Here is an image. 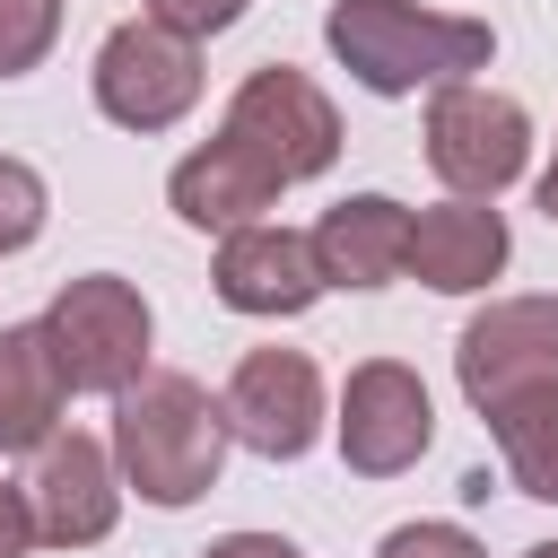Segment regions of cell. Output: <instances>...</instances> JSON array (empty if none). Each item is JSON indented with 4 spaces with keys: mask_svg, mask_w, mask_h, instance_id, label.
Instances as JSON below:
<instances>
[{
    "mask_svg": "<svg viewBox=\"0 0 558 558\" xmlns=\"http://www.w3.org/2000/svg\"><path fill=\"white\" fill-rule=\"evenodd\" d=\"M523 558H558V541H532V549H523Z\"/></svg>",
    "mask_w": 558,
    "mask_h": 558,
    "instance_id": "obj_24",
    "label": "cell"
},
{
    "mask_svg": "<svg viewBox=\"0 0 558 558\" xmlns=\"http://www.w3.org/2000/svg\"><path fill=\"white\" fill-rule=\"evenodd\" d=\"M253 0H140V17H157V26H174V35H227L235 17H244Z\"/></svg>",
    "mask_w": 558,
    "mask_h": 558,
    "instance_id": "obj_20",
    "label": "cell"
},
{
    "mask_svg": "<svg viewBox=\"0 0 558 558\" xmlns=\"http://www.w3.org/2000/svg\"><path fill=\"white\" fill-rule=\"evenodd\" d=\"M35 549V514H26V488L0 480V558H26Z\"/></svg>",
    "mask_w": 558,
    "mask_h": 558,
    "instance_id": "obj_22",
    "label": "cell"
},
{
    "mask_svg": "<svg viewBox=\"0 0 558 558\" xmlns=\"http://www.w3.org/2000/svg\"><path fill=\"white\" fill-rule=\"evenodd\" d=\"M113 471H122V488H140V506H192V497H209L218 488V471H227V410L209 401V384L201 375H140V384H122L113 392Z\"/></svg>",
    "mask_w": 558,
    "mask_h": 558,
    "instance_id": "obj_1",
    "label": "cell"
},
{
    "mask_svg": "<svg viewBox=\"0 0 558 558\" xmlns=\"http://www.w3.org/2000/svg\"><path fill=\"white\" fill-rule=\"evenodd\" d=\"M218 410H227V436L244 453L296 462L323 436V375H314L305 349H244L235 375H227V392H218Z\"/></svg>",
    "mask_w": 558,
    "mask_h": 558,
    "instance_id": "obj_9",
    "label": "cell"
},
{
    "mask_svg": "<svg viewBox=\"0 0 558 558\" xmlns=\"http://www.w3.org/2000/svg\"><path fill=\"white\" fill-rule=\"evenodd\" d=\"M488 436H497L506 480H514L523 497L558 506V392H532V401L497 410V418H488Z\"/></svg>",
    "mask_w": 558,
    "mask_h": 558,
    "instance_id": "obj_16",
    "label": "cell"
},
{
    "mask_svg": "<svg viewBox=\"0 0 558 558\" xmlns=\"http://www.w3.org/2000/svg\"><path fill=\"white\" fill-rule=\"evenodd\" d=\"M453 384L480 418L558 392V296H497L462 323L453 340Z\"/></svg>",
    "mask_w": 558,
    "mask_h": 558,
    "instance_id": "obj_6",
    "label": "cell"
},
{
    "mask_svg": "<svg viewBox=\"0 0 558 558\" xmlns=\"http://www.w3.org/2000/svg\"><path fill=\"white\" fill-rule=\"evenodd\" d=\"M323 44H331V61H340L366 96H427V87L480 78V70L497 61L488 17L418 9V0H331Z\"/></svg>",
    "mask_w": 558,
    "mask_h": 558,
    "instance_id": "obj_2",
    "label": "cell"
},
{
    "mask_svg": "<svg viewBox=\"0 0 558 558\" xmlns=\"http://www.w3.org/2000/svg\"><path fill=\"white\" fill-rule=\"evenodd\" d=\"M87 87H96V113L113 131H140V140L148 131H174L201 105V44L174 35V26H157V17H122L96 44Z\"/></svg>",
    "mask_w": 558,
    "mask_h": 558,
    "instance_id": "obj_4",
    "label": "cell"
},
{
    "mask_svg": "<svg viewBox=\"0 0 558 558\" xmlns=\"http://www.w3.org/2000/svg\"><path fill=\"white\" fill-rule=\"evenodd\" d=\"M44 218H52L44 174H35L26 157H0V262H9V253H26V244L44 235Z\"/></svg>",
    "mask_w": 558,
    "mask_h": 558,
    "instance_id": "obj_18",
    "label": "cell"
},
{
    "mask_svg": "<svg viewBox=\"0 0 558 558\" xmlns=\"http://www.w3.org/2000/svg\"><path fill=\"white\" fill-rule=\"evenodd\" d=\"M122 471H113V445L105 436H44L35 445V480H26V514H35V541L44 549H96L113 523H122Z\"/></svg>",
    "mask_w": 558,
    "mask_h": 558,
    "instance_id": "obj_10",
    "label": "cell"
},
{
    "mask_svg": "<svg viewBox=\"0 0 558 558\" xmlns=\"http://www.w3.org/2000/svg\"><path fill=\"white\" fill-rule=\"evenodd\" d=\"M427 166L462 201H497L532 166V113L488 78H445L427 87Z\"/></svg>",
    "mask_w": 558,
    "mask_h": 558,
    "instance_id": "obj_5",
    "label": "cell"
},
{
    "mask_svg": "<svg viewBox=\"0 0 558 558\" xmlns=\"http://www.w3.org/2000/svg\"><path fill=\"white\" fill-rule=\"evenodd\" d=\"M375 558H488L480 549V532H462V523H392L384 541H375Z\"/></svg>",
    "mask_w": 558,
    "mask_h": 558,
    "instance_id": "obj_19",
    "label": "cell"
},
{
    "mask_svg": "<svg viewBox=\"0 0 558 558\" xmlns=\"http://www.w3.org/2000/svg\"><path fill=\"white\" fill-rule=\"evenodd\" d=\"M279 174L244 148V140H201L192 157H174V174H166V201H174V218L183 227H201V235H227V227H253V218H270L279 209Z\"/></svg>",
    "mask_w": 558,
    "mask_h": 558,
    "instance_id": "obj_13",
    "label": "cell"
},
{
    "mask_svg": "<svg viewBox=\"0 0 558 558\" xmlns=\"http://www.w3.org/2000/svg\"><path fill=\"white\" fill-rule=\"evenodd\" d=\"M148 340H157V314L131 279L113 270H87V279H61V296L44 305V349L61 366L70 392H96L113 401L122 384L148 375Z\"/></svg>",
    "mask_w": 558,
    "mask_h": 558,
    "instance_id": "obj_3",
    "label": "cell"
},
{
    "mask_svg": "<svg viewBox=\"0 0 558 558\" xmlns=\"http://www.w3.org/2000/svg\"><path fill=\"white\" fill-rule=\"evenodd\" d=\"M209 288H218V305H227V314H253V323L305 314V305L323 296L314 235H305V227H279V218L227 227V235H218V262H209Z\"/></svg>",
    "mask_w": 558,
    "mask_h": 558,
    "instance_id": "obj_11",
    "label": "cell"
},
{
    "mask_svg": "<svg viewBox=\"0 0 558 558\" xmlns=\"http://www.w3.org/2000/svg\"><path fill=\"white\" fill-rule=\"evenodd\" d=\"M201 558H305L296 541H279V532H218Z\"/></svg>",
    "mask_w": 558,
    "mask_h": 558,
    "instance_id": "obj_21",
    "label": "cell"
},
{
    "mask_svg": "<svg viewBox=\"0 0 558 558\" xmlns=\"http://www.w3.org/2000/svg\"><path fill=\"white\" fill-rule=\"evenodd\" d=\"M218 131L244 140L279 183H314V174H331V157H340V105H331L305 70H288V61H262V70L227 96Z\"/></svg>",
    "mask_w": 558,
    "mask_h": 558,
    "instance_id": "obj_7",
    "label": "cell"
},
{
    "mask_svg": "<svg viewBox=\"0 0 558 558\" xmlns=\"http://www.w3.org/2000/svg\"><path fill=\"white\" fill-rule=\"evenodd\" d=\"M331 436H340V462H349L357 480H401V471L436 445V401H427L418 366H401V357L349 366Z\"/></svg>",
    "mask_w": 558,
    "mask_h": 558,
    "instance_id": "obj_8",
    "label": "cell"
},
{
    "mask_svg": "<svg viewBox=\"0 0 558 558\" xmlns=\"http://www.w3.org/2000/svg\"><path fill=\"white\" fill-rule=\"evenodd\" d=\"M52 44H61V0H0V78L44 70Z\"/></svg>",
    "mask_w": 558,
    "mask_h": 558,
    "instance_id": "obj_17",
    "label": "cell"
},
{
    "mask_svg": "<svg viewBox=\"0 0 558 558\" xmlns=\"http://www.w3.org/2000/svg\"><path fill=\"white\" fill-rule=\"evenodd\" d=\"M61 410H70V384L44 349V323H0V462L61 436Z\"/></svg>",
    "mask_w": 558,
    "mask_h": 558,
    "instance_id": "obj_15",
    "label": "cell"
},
{
    "mask_svg": "<svg viewBox=\"0 0 558 558\" xmlns=\"http://www.w3.org/2000/svg\"><path fill=\"white\" fill-rule=\"evenodd\" d=\"M305 235H314L323 288H392L401 279V253H410V209L392 192H349Z\"/></svg>",
    "mask_w": 558,
    "mask_h": 558,
    "instance_id": "obj_14",
    "label": "cell"
},
{
    "mask_svg": "<svg viewBox=\"0 0 558 558\" xmlns=\"http://www.w3.org/2000/svg\"><path fill=\"white\" fill-rule=\"evenodd\" d=\"M506 253H514V235H506V218L488 209V201H436V209H410V253H401V270L418 279V288H436V296H480L497 270H506Z\"/></svg>",
    "mask_w": 558,
    "mask_h": 558,
    "instance_id": "obj_12",
    "label": "cell"
},
{
    "mask_svg": "<svg viewBox=\"0 0 558 558\" xmlns=\"http://www.w3.org/2000/svg\"><path fill=\"white\" fill-rule=\"evenodd\" d=\"M532 201L558 218V140H549V166H541V183H532Z\"/></svg>",
    "mask_w": 558,
    "mask_h": 558,
    "instance_id": "obj_23",
    "label": "cell"
}]
</instances>
